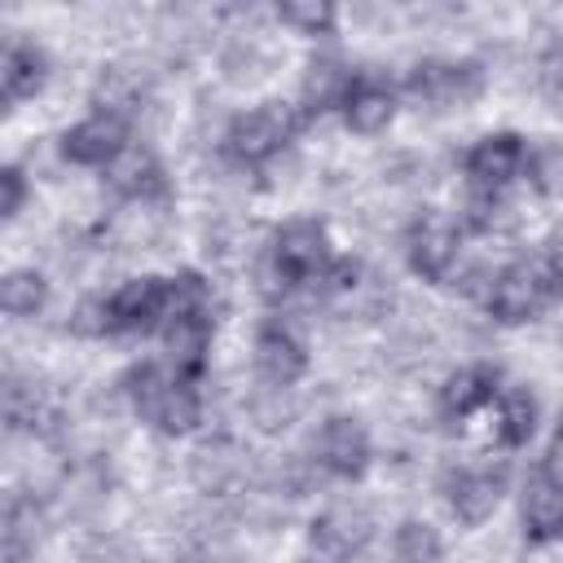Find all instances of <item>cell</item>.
I'll return each mask as SVG.
<instances>
[{"label": "cell", "mask_w": 563, "mask_h": 563, "mask_svg": "<svg viewBox=\"0 0 563 563\" xmlns=\"http://www.w3.org/2000/svg\"><path fill=\"white\" fill-rule=\"evenodd\" d=\"M48 303V277L40 268H9L0 277V308L9 317H35Z\"/></svg>", "instance_id": "obj_21"}, {"label": "cell", "mask_w": 563, "mask_h": 563, "mask_svg": "<svg viewBox=\"0 0 563 563\" xmlns=\"http://www.w3.org/2000/svg\"><path fill=\"white\" fill-rule=\"evenodd\" d=\"M528 167H532V145L523 132H510V128L484 132L462 154V176L471 194H506L515 180L528 176Z\"/></svg>", "instance_id": "obj_7"}, {"label": "cell", "mask_w": 563, "mask_h": 563, "mask_svg": "<svg viewBox=\"0 0 563 563\" xmlns=\"http://www.w3.org/2000/svg\"><path fill=\"white\" fill-rule=\"evenodd\" d=\"M559 295L550 268L541 255H519L510 264H501L488 286H484V312L497 321V325H528L537 321Z\"/></svg>", "instance_id": "obj_4"}, {"label": "cell", "mask_w": 563, "mask_h": 563, "mask_svg": "<svg viewBox=\"0 0 563 563\" xmlns=\"http://www.w3.org/2000/svg\"><path fill=\"white\" fill-rule=\"evenodd\" d=\"M391 563H444V537L427 519L405 515L391 528Z\"/></svg>", "instance_id": "obj_20"}, {"label": "cell", "mask_w": 563, "mask_h": 563, "mask_svg": "<svg viewBox=\"0 0 563 563\" xmlns=\"http://www.w3.org/2000/svg\"><path fill=\"white\" fill-rule=\"evenodd\" d=\"M541 260H545V268H550L554 286H559V295H563V238H554V242L541 251Z\"/></svg>", "instance_id": "obj_26"}, {"label": "cell", "mask_w": 563, "mask_h": 563, "mask_svg": "<svg viewBox=\"0 0 563 563\" xmlns=\"http://www.w3.org/2000/svg\"><path fill=\"white\" fill-rule=\"evenodd\" d=\"M0 216L4 220H18V211H22V202H26V176H22V167L18 163H4L0 167Z\"/></svg>", "instance_id": "obj_25"}, {"label": "cell", "mask_w": 563, "mask_h": 563, "mask_svg": "<svg viewBox=\"0 0 563 563\" xmlns=\"http://www.w3.org/2000/svg\"><path fill=\"white\" fill-rule=\"evenodd\" d=\"M132 145V123L119 119V114H106V110H92L84 114L79 123H70L62 136H57V150L66 163L75 167H110L123 150Z\"/></svg>", "instance_id": "obj_13"}, {"label": "cell", "mask_w": 563, "mask_h": 563, "mask_svg": "<svg viewBox=\"0 0 563 563\" xmlns=\"http://www.w3.org/2000/svg\"><path fill=\"white\" fill-rule=\"evenodd\" d=\"M53 75V57L44 53V44L26 40V35H9L4 57H0V97L4 106H18L26 97H35Z\"/></svg>", "instance_id": "obj_17"}, {"label": "cell", "mask_w": 563, "mask_h": 563, "mask_svg": "<svg viewBox=\"0 0 563 563\" xmlns=\"http://www.w3.org/2000/svg\"><path fill=\"white\" fill-rule=\"evenodd\" d=\"M519 523H523V541H528V545L563 541V479H559L554 471H545L541 462H537V466L528 471V479H523Z\"/></svg>", "instance_id": "obj_15"}, {"label": "cell", "mask_w": 563, "mask_h": 563, "mask_svg": "<svg viewBox=\"0 0 563 563\" xmlns=\"http://www.w3.org/2000/svg\"><path fill=\"white\" fill-rule=\"evenodd\" d=\"M537 422H541L537 391L523 387V383H506L501 396L493 400V440H497V449H506V453L528 449L532 435H537Z\"/></svg>", "instance_id": "obj_18"}, {"label": "cell", "mask_w": 563, "mask_h": 563, "mask_svg": "<svg viewBox=\"0 0 563 563\" xmlns=\"http://www.w3.org/2000/svg\"><path fill=\"white\" fill-rule=\"evenodd\" d=\"M352 75L356 70L347 62L330 57V53L325 57H312L308 70H303V84H299V101H295V110L303 114V123H312L321 114H339V101H343Z\"/></svg>", "instance_id": "obj_19"}, {"label": "cell", "mask_w": 563, "mask_h": 563, "mask_svg": "<svg viewBox=\"0 0 563 563\" xmlns=\"http://www.w3.org/2000/svg\"><path fill=\"white\" fill-rule=\"evenodd\" d=\"M119 387L132 413L167 440H180L202 422V383L180 378L167 361H136Z\"/></svg>", "instance_id": "obj_2"}, {"label": "cell", "mask_w": 563, "mask_h": 563, "mask_svg": "<svg viewBox=\"0 0 563 563\" xmlns=\"http://www.w3.org/2000/svg\"><path fill=\"white\" fill-rule=\"evenodd\" d=\"M101 176L128 202H158V198H167V167H163V158L150 145H136V141Z\"/></svg>", "instance_id": "obj_16"}, {"label": "cell", "mask_w": 563, "mask_h": 563, "mask_svg": "<svg viewBox=\"0 0 563 563\" xmlns=\"http://www.w3.org/2000/svg\"><path fill=\"white\" fill-rule=\"evenodd\" d=\"M277 22L308 40H330L339 31V9L330 0H286L277 4Z\"/></svg>", "instance_id": "obj_22"}, {"label": "cell", "mask_w": 563, "mask_h": 563, "mask_svg": "<svg viewBox=\"0 0 563 563\" xmlns=\"http://www.w3.org/2000/svg\"><path fill=\"white\" fill-rule=\"evenodd\" d=\"M303 128V114L295 110V101H282V97H268L260 106H246L238 110L224 132H220V154L233 163V167H268Z\"/></svg>", "instance_id": "obj_3"}, {"label": "cell", "mask_w": 563, "mask_h": 563, "mask_svg": "<svg viewBox=\"0 0 563 563\" xmlns=\"http://www.w3.org/2000/svg\"><path fill=\"white\" fill-rule=\"evenodd\" d=\"M537 88H541V97L550 106L563 110V40L541 48V57H537Z\"/></svg>", "instance_id": "obj_24"}, {"label": "cell", "mask_w": 563, "mask_h": 563, "mask_svg": "<svg viewBox=\"0 0 563 563\" xmlns=\"http://www.w3.org/2000/svg\"><path fill=\"white\" fill-rule=\"evenodd\" d=\"M506 378H501V365L493 361H471V365H457L453 374L440 378L435 387V418L444 427H462L466 418H475L479 409H488L497 396H501Z\"/></svg>", "instance_id": "obj_12"}, {"label": "cell", "mask_w": 563, "mask_h": 563, "mask_svg": "<svg viewBox=\"0 0 563 563\" xmlns=\"http://www.w3.org/2000/svg\"><path fill=\"white\" fill-rule=\"evenodd\" d=\"M334 260L339 251L330 242V229L317 216H290L260 246V295L273 303H286L295 295H321Z\"/></svg>", "instance_id": "obj_1"}, {"label": "cell", "mask_w": 563, "mask_h": 563, "mask_svg": "<svg viewBox=\"0 0 563 563\" xmlns=\"http://www.w3.org/2000/svg\"><path fill=\"white\" fill-rule=\"evenodd\" d=\"M136 106H141V84L123 70H101V79L92 88V110H106V114H119L132 123Z\"/></svg>", "instance_id": "obj_23"}, {"label": "cell", "mask_w": 563, "mask_h": 563, "mask_svg": "<svg viewBox=\"0 0 563 563\" xmlns=\"http://www.w3.org/2000/svg\"><path fill=\"white\" fill-rule=\"evenodd\" d=\"M484 84L488 75H484V62L475 57H422L405 70L400 97L427 110H453V106H471L484 92Z\"/></svg>", "instance_id": "obj_5"}, {"label": "cell", "mask_w": 563, "mask_h": 563, "mask_svg": "<svg viewBox=\"0 0 563 563\" xmlns=\"http://www.w3.org/2000/svg\"><path fill=\"white\" fill-rule=\"evenodd\" d=\"M312 457L317 466L330 475V479H343V484H356L369 462H374V440H369V427L356 418V413H330L317 435H312Z\"/></svg>", "instance_id": "obj_11"}, {"label": "cell", "mask_w": 563, "mask_h": 563, "mask_svg": "<svg viewBox=\"0 0 563 563\" xmlns=\"http://www.w3.org/2000/svg\"><path fill=\"white\" fill-rule=\"evenodd\" d=\"M400 110V88L387 79V75H374V70H356L343 101H339V119L347 132L356 136H378L391 128Z\"/></svg>", "instance_id": "obj_14"}, {"label": "cell", "mask_w": 563, "mask_h": 563, "mask_svg": "<svg viewBox=\"0 0 563 563\" xmlns=\"http://www.w3.org/2000/svg\"><path fill=\"white\" fill-rule=\"evenodd\" d=\"M510 488V466L506 462H475V466H453L444 479H440V497H444V510L457 519V528L475 532L484 528L501 497Z\"/></svg>", "instance_id": "obj_6"}, {"label": "cell", "mask_w": 563, "mask_h": 563, "mask_svg": "<svg viewBox=\"0 0 563 563\" xmlns=\"http://www.w3.org/2000/svg\"><path fill=\"white\" fill-rule=\"evenodd\" d=\"M462 220L453 216H440V211H422L409 229H405V264L413 277L440 286L449 282L453 264H457V251H462Z\"/></svg>", "instance_id": "obj_10"}, {"label": "cell", "mask_w": 563, "mask_h": 563, "mask_svg": "<svg viewBox=\"0 0 563 563\" xmlns=\"http://www.w3.org/2000/svg\"><path fill=\"white\" fill-rule=\"evenodd\" d=\"M251 361H255V374H260V383H264L268 391H290V387L308 374L312 352H308L303 330H299L290 317L273 312V317H264V321L255 325Z\"/></svg>", "instance_id": "obj_8"}, {"label": "cell", "mask_w": 563, "mask_h": 563, "mask_svg": "<svg viewBox=\"0 0 563 563\" xmlns=\"http://www.w3.org/2000/svg\"><path fill=\"white\" fill-rule=\"evenodd\" d=\"M374 537V519L356 501H334L308 523L303 563H356Z\"/></svg>", "instance_id": "obj_9"}]
</instances>
